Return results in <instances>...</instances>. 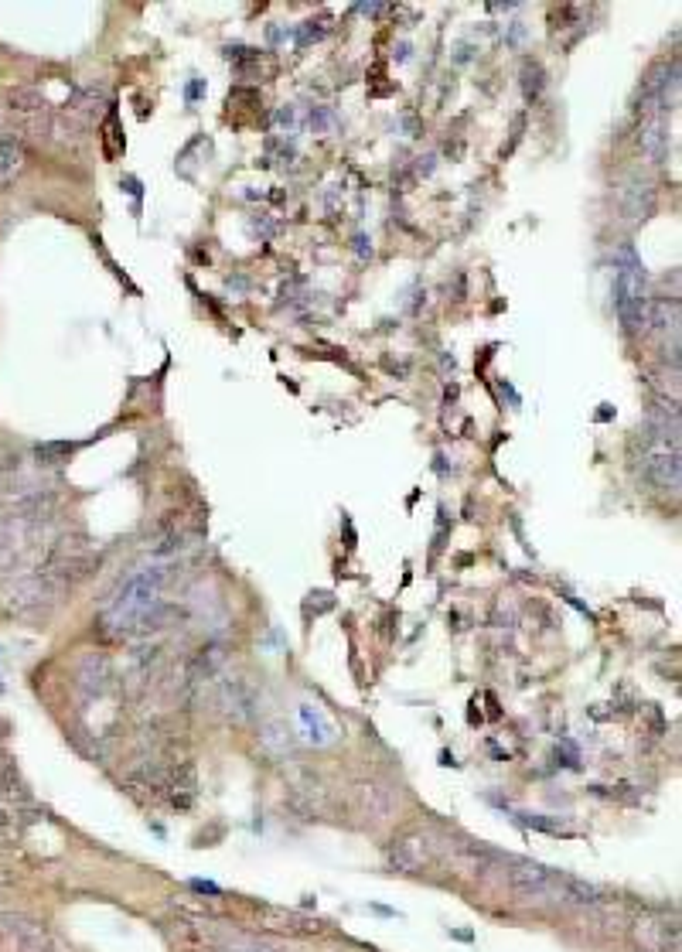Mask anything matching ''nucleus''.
<instances>
[{
  "label": "nucleus",
  "mask_w": 682,
  "mask_h": 952,
  "mask_svg": "<svg viewBox=\"0 0 682 952\" xmlns=\"http://www.w3.org/2000/svg\"><path fill=\"white\" fill-rule=\"evenodd\" d=\"M164 577H168V574H164V567L137 570V574H133L130 581L120 587V594L110 601V608H106V622H110L113 628H120V632H123V628L144 625V618L157 608Z\"/></svg>",
  "instance_id": "nucleus-1"
},
{
  "label": "nucleus",
  "mask_w": 682,
  "mask_h": 952,
  "mask_svg": "<svg viewBox=\"0 0 682 952\" xmlns=\"http://www.w3.org/2000/svg\"><path fill=\"white\" fill-rule=\"evenodd\" d=\"M62 594L65 591L45 570H38V574H21L0 587V611H4L7 618H38V615H48Z\"/></svg>",
  "instance_id": "nucleus-2"
},
{
  "label": "nucleus",
  "mask_w": 682,
  "mask_h": 952,
  "mask_svg": "<svg viewBox=\"0 0 682 952\" xmlns=\"http://www.w3.org/2000/svg\"><path fill=\"white\" fill-rule=\"evenodd\" d=\"M614 311L628 335L645 328L648 318V291H645V270L631 253L621 256L618 280H614Z\"/></svg>",
  "instance_id": "nucleus-3"
},
{
  "label": "nucleus",
  "mask_w": 682,
  "mask_h": 952,
  "mask_svg": "<svg viewBox=\"0 0 682 952\" xmlns=\"http://www.w3.org/2000/svg\"><path fill=\"white\" fill-rule=\"evenodd\" d=\"M628 939L638 952H679V922L662 912H645L631 922Z\"/></svg>",
  "instance_id": "nucleus-4"
},
{
  "label": "nucleus",
  "mask_w": 682,
  "mask_h": 952,
  "mask_svg": "<svg viewBox=\"0 0 682 952\" xmlns=\"http://www.w3.org/2000/svg\"><path fill=\"white\" fill-rule=\"evenodd\" d=\"M0 946L4 952H52V935L38 918L0 915Z\"/></svg>",
  "instance_id": "nucleus-5"
},
{
  "label": "nucleus",
  "mask_w": 682,
  "mask_h": 952,
  "mask_svg": "<svg viewBox=\"0 0 682 952\" xmlns=\"http://www.w3.org/2000/svg\"><path fill=\"white\" fill-rule=\"evenodd\" d=\"M389 864L403 874H420L434 864V840L423 830H406L389 847Z\"/></svg>",
  "instance_id": "nucleus-6"
},
{
  "label": "nucleus",
  "mask_w": 682,
  "mask_h": 952,
  "mask_svg": "<svg viewBox=\"0 0 682 952\" xmlns=\"http://www.w3.org/2000/svg\"><path fill=\"white\" fill-rule=\"evenodd\" d=\"M638 140H642V151L652 161H665V154H669V117H642Z\"/></svg>",
  "instance_id": "nucleus-7"
},
{
  "label": "nucleus",
  "mask_w": 682,
  "mask_h": 952,
  "mask_svg": "<svg viewBox=\"0 0 682 952\" xmlns=\"http://www.w3.org/2000/svg\"><path fill=\"white\" fill-rule=\"evenodd\" d=\"M621 202H625V212L631 219H645L648 212L655 209V188L648 178H631L621 192Z\"/></svg>",
  "instance_id": "nucleus-8"
},
{
  "label": "nucleus",
  "mask_w": 682,
  "mask_h": 952,
  "mask_svg": "<svg viewBox=\"0 0 682 952\" xmlns=\"http://www.w3.org/2000/svg\"><path fill=\"white\" fill-rule=\"evenodd\" d=\"M181 540H185V529H181L178 519H161V523L154 526L151 540H147V550H151L154 557H171V553L181 550Z\"/></svg>",
  "instance_id": "nucleus-9"
},
{
  "label": "nucleus",
  "mask_w": 682,
  "mask_h": 952,
  "mask_svg": "<svg viewBox=\"0 0 682 952\" xmlns=\"http://www.w3.org/2000/svg\"><path fill=\"white\" fill-rule=\"evenodd\" d=\"M355 796H359V802H362V813H369L372 819H386L389 813H393V792L389 789H382V785H359L355 789Z\"/></svg>",
  "instance_id": "nucleus-10"
},
{
  "label": "nucleus",
  "mask_w": 682,
  "mask_h": 952,
  "mask_svg": "<svg viewBox=\"0 0 682 952\" xmlns=\"http://www.w3.org/2000/svg\"><path fill=\"white\" fill-rule=\"evenodd\" d=\"M21 164H24V151H21L18 137H11V134H4V130H0V188H4L14 175H18Z\"/></svg>",
  "instance_id": "nucleus-11"
},
{
  "label": "nucleus",
  "mask_w": 682,
  "mask_h": 952,
  "mask_svg": "<svg viewBox=\"0 0 682 952\" xmlns=\"http://www.w3.org/2000/svg\"><path fill=\"white\" fill-rule=\"evenodd\" d=\"M11 110H21V113H41L45 110V96L38 93V89H11Z\"/></svg>",
  "instance_id": "nucleus-12"
},
{
  "label": "nucleus",
  "mask_w": 682,
  "mask_h": 952,
  "mask_svg": "<svg viewBox=\"0 0 682 952\" xmlns=\"http://www.w3.org/2000/svg\"><path fill=\"white\" fill-rule=\"evenodd\" d=\"M522 89H526L529 99L539 96V89H543V65L539 62H526V69H522Z\"/></svg>",
  "instance_id": "nucleus-13"
},
{
  "label": "nucleus",
  "mask_w": 682,
  "mask_h": 952,
  "mask_svg": "<svg viewBox=\"0 0 682 952\" xmlns=\"http://www.w3.org/2000/svg\"><path fill=\"white\" fill-rule=\"evenodd\" d=\"M0 792H4V799H14V802H28V789H24V782H18V775L7 768L4 778H0Z\"/></svg>",
  "instance_id": "nucleus-14"
},
{
  "label": "nucleus",
  "mask_w": 682,
  "mask_h": 952,
  "mask_svg": "<svg viewBox=\"0 0 682 952\" xmlns=\"http://www.w3.org/2000/svg\"><path fill=\"white\" fill-rule=\"evenodd\" d=\"M11 833H14V823H11V816H7L4 809H0V843H4V840H7V836H11Z\"/></svg>",
  "instance_id": "nucleus-15"
},
{
  "label": "nucleus",
  "mask_w": 682,
  "mask_h": 952,
  "mask_svg": "<svg viewBox=\"0 0 682 952\" xmlns=\"http://www.w3.org/2000/svg\"><path fill=\"white\" fill-rule=\"evenodd\" d=\"M11 881H14V874H11V871H7V867H4V864H0V888H4V884H11Z\"/></svg>",
  "instance_id": "nucleus-16"
}]
</instances>
